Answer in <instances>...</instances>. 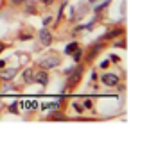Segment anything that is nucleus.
<instances>
[{
	"instance_id": "b1692460",
	"label": "nucleus",
	"mask_w": 149,
	"mask_h": 141,
	"mask_svg": "<svg viewBox=\"0 0 149 141\" xmlns=\"http://www.w3.org/2000/svg\"><path fill=\"white\" fill-rule=\"evenodd\" d=\"M84 107H88V109H90V107H92V102H90V100H86V102H84Z\"/></svg>"
},
{
	"instance_id": "1a4fd4ad",
	"label": "nucleus",
	"mask_w": 149,
	"mask_h": 141,
	"mask_svg": "<svg viewBox=\"0 0 149 141\" xmlns=\"http://www.w3.org/2000/svg\"><path fill=\"white\" fill-rule=\"evenodd\" d=\"M47 120L49 122H67L68 118L65 114H61V111H52L49 116H47Z\"/></svg>"
},
{
	"instance_id": "7ed1b4c3",
	"label": "nucleus",
	"mask_w": 149,
	"mask_h": 141,
	"mask_svg": "<svg viewBox=\"0 0 149 141\" xmlns=\"http://www.w3.org/2000/svg\"><path fill=\"white\" fill-rule=\"evenodd\" d=\"M104 47H106V43H104L102 39H101L99 43H93V45L90 47V50L86 52V57H84V61H86V63H92L95 57H97V54H99Z\"/></svg>"
},
{
	"instance_id": "39448f33",
	"label": "nucleus",
	"mask_w": 149,
	"mask_h": 141,
	"mask_svg": "<svg viewBox=\"0 0 149 141\" xmlns=\"http://www.w3.org/2000/svg\"><path fill=\"white\" fill-rule=\"evenodd\" d=\"M18 75V70L16 68H0V80H4V82H9V80H13L15 77Z\"/></svg>"
},
{
	"instance_id": "4be33fe9",
	"label": "nucleus",
	"mask_w": 149,
	"mask_h": 141,
	"mask_svg": "<svg viewBox=\"0 0 149 141\" xmlns=\"http://www.w3.org/2000/svg\"><path fill=\"white\" fill-rule=\"evenodd\" d=\"M41 2H43V6H52V4H54V0H41Z\"/></svg>"
},
{
	"instance_id": "20e7f679",
	"label": "nucleus",
	"mask_w": 149,
	"mask_h": 141,
	"mask_svg": "<svg viewBox=\"0 0 149 141\" xmlns=\"http://www.w3.org/2000/svg\"><path fill=\"white\" fill-rule=\"evenodd\" d=\"M38 38H40V43H41L43 47H50V45H52V41H54V36H52V32H50L47 27H43V29L40 30Z\"/></svg>"
},
{
	"instance_id": "aec40b11",
	"label": "nucleus",
	"mask_w": 149,
	"mask_h": 141,
	"mask_svg": "<svg viewBox=\"0 0 149 141\" xmlns=\"http://www.w3.org/2000/svg\"><path fill=\"white\" fill-rule=\"evenodd\" d=\"M50 21H52V16H47V18H45V20H43V25H45V27H47V25H49V23H50Z\"/></svg>"
},
{
	"instance_id": "bb28decb",
	"label": "nucleus",
	"mask_w": 149,
	"mask_h": 141,
	"mask_svg": "<svg viewBox=\"0 0 149 141\" xmlns=\"http://www.w3.org/2000/svg\"><path fill=\"white\" fill-rule=\"evenodd\" d=\"M88 2H90V4H95V2H99V0H88Z\"/></svg>"
},
{
	"instance_id": "f8f14e48",
	"label": "nucleus",
	"mask_w": 149,
	"mask_h": 141,
	"mask_svg": "<svg viewBox=\"0 0 149 141\" xmlns=\"http://www.w3.org/2000/svg\"><path fill=\"white\" fill-rule=\"evenodd\" d=\"M70 56H72V59L76 61V63H81V59H83V56H84V52H83V50H81V48L77 47L76 50H74V52L70 54Z\"/></svg>"
},
{
	"instance_id": "393cba45",
	"label": "nucleus",
	"mask_w": 149,
	"mask_h": 141,
	"mask_svg": "<svg viewBox=\"0 0 149 141\" xmlns=\"http://www.w3.org/2000/svg\"><path fill=\"white\" fill-rule=\"evenodd\" d=\"M110 59H111V61H113V63H119V57H117V56H111V57H110Z\"/></svg>"
},
{
	"instance_id": "a211bd4d",
	"label": "nucleus",
	"mask_w": 149,
	"mask_h": 141,
	"mask_svg": "<svg viewBox=\"0 0 149 141\" xmlns=\"http://www.w3.org/2000/svg\"><path fill=\"white\" fill-rule=\"evenodd\" d=\"M9 2H11V6H22L25 0H9Z\"/></svg>"
},
{
	"instance_id": "9b49d317",
	"label": "nucleus",
	"mask_w": 149,
	"mask_h": 141,
	"mask_svg": "<svg viewBox=\"0 0 149 141\" xmlns=\"http://www.w3.org/2000/svg\"><path fill=\"white\" fill-rule=\"evenodd\" d=\"M25 14H38V9L33 2H29V0H25Z\"/></svg>"
},
{
	"instance_id": "f3484780",
	"label": "nucleus",
	"mask_w": 149,
	"mask_h": 141,
	"mask_svg": "<svg viewBox=\"0 0 149 141\" xmlns=\"http://www.w3.org/2000/svg\"><path fill=\"white\" fill-rule=\"evenodd\" d=\"M72 107H74V109H76L77 113H84V105H81V104H77V102H76V104H72Z\"/></svg>"
},
{
	"instance_id": "f03ea898",
	"label": "nucleus",
	"mask_w": 149,
	"mask_h": 141,
	"mask_svg": "<svg viewBox=\"0 0 149 141\" xmlns=\"http://www.w3.org/2000/svg\"><path fill=\"white\" fill-rule=\"evenodd\" d=\"M61 64V57L58 56V54H50L49 57L45 59H41L40 61V68H45V70H52V68H56Z\"/></svg>"
},
{
	"instance_id": "0eeeda50",
	"label": "nucleus",
	"mask_w": 149,
	"mask_h": 141,
	"mask_svg": "<svg viewBox=\"0 0 149 141\" xmlns=\"http://www.w3.org/2000/svg\"><path fill=\"white\" fill-rule=\"evenodd\" d=\"M101 82L104 84V86H110V88H113V86H117V84H119L120 82V79H119V75H117V73H104L102 75V77H101Z\"/></svg>"
},
{
	"instance_id": "6ab92c4d",
	"label": "nucleus",
	"mask_w": 149,
	"mask_h": 141,
	"mask_svg": "<svg viewBox=\"0 0 149 141\" xmlns=\"http://www.w3.org/2000/svg\"><path fill=\"white\" fill-rule=\"evenodd\" d=\"M33 36L31 34H20V41H25V39H31Z\"/></svg>"
},
{
	"instance_id": "423d86ee",
	"label": "nucleus",
	"mask_w": 149,
	"mask_h": 141,
	"mask_svg": "<svg viewBox=\"0 0 149 141\" xmlns=\"http://www.w3.org/2000/svg\"><path fill=\"white\" fill-rule=\"evenodd\" d=\"M34 82H38L40 86H45L49 84V73L45 68H40V70H34Z\"/></svg>"
},
{
	"instance_id": "412c9836",
	"label": "nucleus",
	"mask_w": 149,
	"mask_h": 141,
	"mask_svg": "<svg viewBox=\"0 0 149 141\" xmlns=\"http://www.w3.org/2000/svg\"><path fill=\"white\" fill-rule=\"evenodd\" d=\"M108 66H110V61H102V63H101V68H102V70L108 68Z\"/></svg>"
},
{
	"instance_id": "ddd939ff",
	"label": "nucleus",
	"mask_w": 149,
	"mask_h": 141,
	"mask_svg": "<svg viewBox=\"0 0 149 141\" xmlns=\"http://www.w3.org/2000/svg\"><path fill=\"white\" fill-rule=\"evenodd\" d=\"M77 47H79V45H77V41H70L68 45L65 47V54H67V56H70V54H72L74 50H76Z\"/></svg>"
},
{
	"instance_id": "a878e982",
	"label": "nucleus",
	"mask_w": 149,
	"mask_h": 141,
	"mask_svg": "<svg viewBox=\"0 0 149 141\" xmlns=\"http://www.w3.org/2000/svg\"><path fill=\"white\" fill-rule=\"evenodd\" d=\"M4 66H6V61H4V59H0V68H4Z\"/></svg>"
},
{
	"instance_id": "4468645a",
	"label": "nucleus",
	"mask_w": 149,
	"mask_h": 141,
	"mask_svg": "<svg viewBox=\"0 0 149 141\" xmlns=\"http://www.w3.org/2000/svg\"><path fill=\"white\" fill-rule=\"evenodd\" d=\"M9 113H13V114H18V104L13 102L11 105H9Z\"/></svg>"
},
{
	"instance_id": "f257e3e1",
	"label": "nucleus",
	"mask_w": 149,
	"mask_h": 141,
	"mask_svg": "<svg viewBox=\"0 0 149 141\" xmlns=\"http://www.w3.org/2000/svg\"><path fill=\"white\" fill-rule=\"evenodd\" d=\"M83 70H84L83 64H76V66H74V70L67 75V89H68V91H72V89L81 82V79H83Z\"/></svg>"
},
{
	"instance_id": "2eb2a0df",
	"label": "nucleus",
	"mask_w": 149,
	"mask_h": 141,
	"mask_svg": "<svg viewBox=\"0 0 149 141\" xmlns=\"http://www.w3.org/2000/svg\"><path fill=\"white\" fill-rule=\"evenodd\" d=\"M108 4H110V0H106V2H102L101 6H97V7H95V13H101L104 7H108Z\"/></svg>"
},
{
	"instance_id": "9d476101",
	"label": "nucleus",
	"mask_w": 149,
	"mask_h": 141,
	"mask_svg": "<svg viewBox=\"0 0 149 141\" xmlns=\"http://www.w3.org/2000/svg\"><path fill=\"white\" fill-rule=\"evenodd\" d=\"M24 82L25 84H33L34 82V70L33 68H27L24 72Z\"/></svg>"
},
{
	"instance_id": "dca6fc26",
	"label": "nucleus",
	"mask_w": 149,
	"mask_h": 141,
	"mask_svg": "<svg viewBox=\"0 0 149 141\" xmlns=\"http://www.w3.org/2000/svg\"><path fill=\"white\" fill-rule=\"evenodd\" d=\"M113 45H115L117 48H126V41H124V39H117Z\"/></svg>"
},
{
	"instance_id": "5701e85b",
	"label": "nucleus",
	"mask_w": 149,
	"mask_h": 141,
	"mask_svg": "<svg viewBox=\"0 0 149 141\" xmlns=\"http://www.w3.org/2000/svg\"><path fill=\"white\" fill-rule=\"evenodd\" d=\"M6 47H7V45H6V43H2V41H0V54H2V52L6 50Z\"/></svg>"
},
{
	"instance_id": "6e6552de",
	"label": "nucleus",
	"mask_w": 149,
	"mask_h": 141,
	"mask_svg": "<svg viewBox=\"0 0 149 141\" xmlns=\"http://www.w3.org/2000/svg\"><path fill=\"white\" fill-rule=\"evenodd\" d=\"M124 34V27H115V29H111V30H108L106 34L101 38L102 41H108V39H115V38H119V36H122Z\"/></svg>"
}]
</instances>
